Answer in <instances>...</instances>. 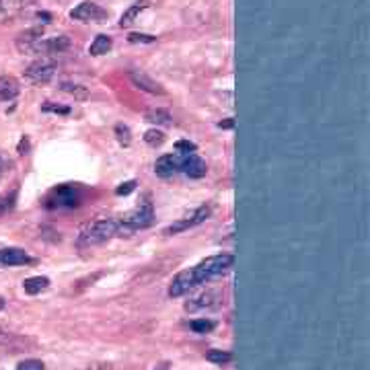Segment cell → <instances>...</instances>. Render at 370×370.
<instances>
[{"label": "cell", "instance_id": "cb8c5ba5", "mask_svg": "<svg viewBox=\"0 0 370 370\" xmlns=\"http://www.w3.org/2000/svg\"><path fill=\"white\" fill-rule=\"evenodd\" d=\"M116 136H118V142H120L122 146H130V144H132V132H130L128 126L118 124V126H116Z\"/></svg>", "mask_w": 370, "mask_h": 370}, {"label": "cell", "instance_id": "7402d4cb", "mask_svg": "<svg viewBox=\"0 0 370 370\" xmlns=\"http://www.w3.org/2000/svg\"><path fill=\"white\" fill-rule=\"evenodd\" d=\"M206 358H208L210 362L218 364V366H224V364H228V362L233 360V354L226 352V349H210Z\"/></svg>", "mask_w": 370, "mask_h": 370}, {"label": "cell", "instance_id": "9a60e30c", "mask_svg": "<svg viewBox=\"0 0 370 370\" xmlns=\"http://www.w3.org/2000/svg\"><path fill=\"white\" fill-rule=\"evenodd\" d=\"M31 257L23 251V249H17V247H11V249H0V265H25L29 263Z\"/></svg>", "mask_w": 370, "mask_h": 370}, {"label": "cell", "instance_id": "603a6c76", "mask_svg": "<svg viewBox=\"0 0 370 370\" xmlns=\"http://www.w3.org/2000/svg\"><path fill=\"white\" fill-rule=\"evenodd\" d=\"M15 202H17V191H11V194H3V196H0V216L9 214V212L15 208Z\"/></svg>", "mask_w": 370, "mask_h": 370}, {"label": "cell", "instance_id": "4fadbf2b", "mask_svg": "<svg viewBox=\"0 0 370 370\" xmlns=\"http://www.w3.org/2000/svg\"><path fill=\"white\" fill-rule=\"evenodd\" d=\"M70 48V40L66 36H56V38H44L40 44V54L46 56H54V54H62Z\"/></svg>", "mask_w": 370, "mask_h": 370}, {"label": "cell", "instance_id": "d6986e66", "mask_svg": "<svg viewBox=\"0 0 370 370\" xmlns=\"http://www.w3.org/2000/svg\"><path fill=\"white\" fill-rule=\"evenodd\" d=\"M148 7V3H136V5H132L124 15H122V19H120V27H130L134 21H136V17L144 11Z\"/></svg>", "mask_w": 370, "mask_h": 370}, {"label": "cell", "instance_id": "44dd1931", "mask_svg": "<svg viewBox=\"0 0 370 370\" xmlns=\"http://www.w3.org/2000/svg\"><path fill=\"white\" fill-rule=\"evenodd\" d=\"M60 89H62L64 93L72 95L75 99H87V97H89V91H87V87H83V85H75V83H62V85H60Z\"/></svg>", "mask_w": 370, "mask_h": 370}, {"label": "cell", "instance_id": "4dcf8cb0", "mask_svg": "<svg viewBox=\"0 0 370 370\" xmlns=\"http://www.w3.org/2000/svg\"><path fill=\"white\" fill-rule=\"evenodd\" d=\"M136 187V181H126L122 187H118V196H128L130 191H134Z\"/></svg>", "mask_w": 370, "mask_h": 370}, {"label": "cell", "instance_id": "277c9868", "mask_svg": "<svg viewBox=\"0 0 370 370\" xmlns=\"http://www.w3.org/2000/svg\"><path fill=\"white\" fill-rule=\"evenodd\" d=\"M210 214H212V208H210V206H200V208H196L189 216H183V218H179L177 222L169 224L163 233H165V235H179V233H185V230H189V228H194V226L206 222V220L210 218Z\"/></svg>", "mask_w": 370, "mask_h": 370}, {"label": "cell", "instance_id": "836d02e7", "mask_svg": "<svg viewBox=\"0 0 370 370\" xmlns=\"http://www.w3.org/2000/svg\"><path fill=\"white\" fill-rule=\"evenodd\" d=\"M233 124H235L233 118H228L226 122H220V128H233Z\"/></svg>", "mask_w": 370, "mask_h": 370}, {"label": "cell", "instance_id": "30bf717a", "mask_svg": "<svg viewBox=\"0 0 370 370\" xmlns=\"http://www.w3.org/2000/svg\"><path fill=\"white\" fill-rule=\"evenodd\" d=\"M31 0H0V23H11L27 11Z\"/></svg>", "mask_w": 370, "mask_h": 370}, {"label": "cell", "instance_id": "5bb4252c", "mask_svg": "<svg viewBox=\"0 0 370 370\" xmlns=\"http://www.w3.org/2000/svg\"><path fill=\"white\" fill-rule=\"evenodd\" d=\"M155 173L163 179L173 177L175 173H179V155H165L155 163Z\"/></svg>", "mask_w": 370, "mask_h": 370}, {"label": "cell", "instance_id": "2e32d148", "mask_svg": "<svg viewBox=\"0 0 370 370\" xmlns=\"http://www.w3.org/2000/svg\"><path fill=\"white\" fill-rule=\"evenodd\" d=\"M19 83L13 77H0V103H9L19 95Z\"/></svg>", "mask_w": 370, "mask_h": 370}, {"label": "cell", "instance_id": "e575fe53", "mask_svg": "<svg viewBox=\"0 0 370 370\" xmlns=\"http://www.w3.org/2000/svg\"><path fill=\"white\" fill-rule=\"evenodd\" d=\"M0 308H5V300L3 298H0Z\"/></svg>", "mask_w": 370, "mask_h": 370}, {"label": "cell", "instance_id": "7c38bea8", "mask_svg": "<svg viewBox=\"0 0 370 370\" xmlns=\"http://www.w3.org/2000/svg\"><path fill=\"white\" fill-rule=\"evenodd\" d=\"M179 173L191 177V179H200L206 175V163L196 157L194 153L191 155H181L179 157Z\"/></svg>", "mask_w": 370, "mask_h": 370}, {"label": "cell", "instance_id": "1f68e13d", "mask_svg": "<svg viewBox=\"0 0 370 370\" xmlns=\"http://www.w3.org/2000/svg\"><path fill=\"white\" fill-rule=\"evenodd\" d=\"M85 370H111L109 364H93V366H87Z\"/></svg>", "mask_w": 370, "mask_h": 370}, {"label": "cell", "instance_id": "d4e9b609", "mask_svg": "<svg viewBox=\"0 0 370 370\" xmlns=\"http://www.w3.org/2000/svg\"><path fill=\"white\" fill-rule=\"evenodd\" d=\"M189 327H191V331H196V333H208V331H212L216 325H214V321H210V319H196V321L189 323Z\"/></svg>", "mask_w": 370, "mask_h": 370}, {"label": "cell", "instance_id": "9c48e42d", "mask_svg": "<svg viewBox=\"0 0 370 370\" xmlns=\"http://www.w3.org/2000/svg\"><path fill=\"white\" fill-rule=\"evenodd\" d=\"M196 286H200V284L196 282L191 267H189V269H183V272H179V274L173 278V282H171V286H169V296H173V298L183 296V294H187L189 290H194Z\"/></svg>", "mask_w": 370, "mask_h": 370}, {"label": "cell", "instance_id": "8992f818", "mask_svg": "<svg viewBox=\"0 0 370 370\" xmlns=\"http://www.w3.org/2000/svg\"><path fill=\"white\" fill-rule=\"evenodd\" d=\"M70 17L83 23H103L107 19V13L95 3H81L77 9L70 11Z\"/></svg>", "mask_w": 370, "mask_h": 370}, {"label": "cell", "instance_id": "83f0119b", "mask_svg": "<svg viewBox=\"0 0 370 370\" xmlns=\"http://www.w3.org/2000/svg\"><path fill=\"white\" fill-rule=\"evenodd\" d=\"M175 148H177L179 153H183V155H191V153L196 150V144L189 142V140H179V142L175 144Z\"/></svg>", "mask_w": 370, "mask_h": 370}, {"label": "cell", "instance_id": "6da1fadb", "mask_svg": "<svg viewBox=\"0 0 370 370\" xmlns=\"http://www.w3.org/2000/svg\"><path fill=\"white\" fill-rule=\"evenodd\" d=\"M114 237H118V220L99 218V220H93L83 226V230L79 233V245L93 247V245H101Z\"/></svg>", "mask_w": 370, "mask_h": 370}, {"label": "cell", "instance_id": "ba28073f", "mask_svg": "<svg viewBox=\"0 0 370 370\" xmlns=\"http://www.w3.org/2000/svg\"><path fill=\"white\" fill-rule=\"evenodd\" d=\"M42 40H44V29L36 27V29H27V31L19 34L15 46L21 54H40Z\"/></svg>", "mask_w": 370, "mask_h": 370}, {"label": "cell", "instance_id": "ac0fdd59", "mask_svg": "<svg viewBox=\"0 0 370 370\" xmlns=\"http://www.w3.org/2000/svg\"><path fill=\"white\" fill-rule=\"evenodd\" d=\"M50 286V280L44 278V276H34V278H27L23 282V290L27 294H40L42 290H46Z\"/></svg>", "mask_w": 370, "mask_h": 370}, {"label": "cell", "instance_id": "7a4b0ae2", "mask_svg": "<svg viewBox=\"0 0 370 370\" xmlns=\"http://www.w3.org/2000/svg\"><path fill=\"white\" fill-rule=\"evenodd\" d=\"M233 263H235V257L230 253H218V255H210L204 261H200L198 265H194L191 272H194L196 282L204 284L218 276H224L233 267Z\"/></svg>", "mask_w": 370, "mask_h": 370}, {"label": "cell", "instance_id": "f1b7e54d", "mask_svg": "<svg viewBox=\"0 0 370 370\" xmlns=\"http://www.w3.org/2000/svg\"><path fill=\"white\" fill-rule=\"evenodd\" d=\"M128 40H130L132 44H153V42H155L153 36H144V34H132Z\"/></svg>", "mask_w": 370, "mask_h": 370}, {"label": "cell", "instance_id": "d6a6232c", "mask_svg": "<svg viewBox=\"0 0 370 370\" xmlns=\"http://www.w3.org/2000/svg\"><path fill=\"white\" fill-rule=\"evenodd\" d=\"M5 173H7V161L0 157V177H3Z\"/></svg>", "mask_w": 370, "mask_h": 370}, {"label": "cell", "instance_id": "3957f363", "mask_svg": "<svg viewBox=\"0 0 370 370\" xmlns=\"http://www.w3.org/2000/svg\"><path fill=\"white\" fill-rule=\"evenodd\" d=\"M153 208L150 204H142L138 208H134L132 212L124 214L120 220H118V237H130L132 233L140 230V228H146L153 224Z\"/></svg>", "mask_w": 370, "mask_h": 370}, {"label": "cell", "instance_id": "f546056e", "mask_svg": "<svg viewBox=\"0 0 370 370\" xmlns=\"http://www.w3.org/2000/svg\"><path fill=\"white\" fill-rule=\"evenodd\" d=\"M44 111H54V114H68L70 109L68 107H60V105H52V101H48L44 107H42Z\"/></svg>", "mask_w": 370, "mask_h": 370}, {"label": "cell", "instance_id": "5b68a950", "mask_svg": "<svg viewBox=\"0 0 370 370\" xmlns=\"http://www.w3.org/2000/svg\"><path fill=\"white\" fill-rule=\"evenodd\" d=\"M56 75H58V64L52 62V60H48V58L38 60V62H34L31 66L25 68V79H27L29 83H34V85H46V83H50Z\"/></svg>", "mask_w": 370, "mask_h": 370}, {"label": "cell", "instance_id": "8fae6325", "mask_svg": "<svg viewBox=\"0 0 370 370\" xmlns=\"http://www.w3.org/2000/svg\"><path fill=\"white\" fill-rule=\"evenodd\" d=\"M128 77H130V81H132V85H134L136 89H140V91H144V93H150V95H159V97H163V95H165L163 85H161V83H157V81H155L153 77H148L146 72L132 70Z\"/></svg>", "mask_w": 370, "mask_h": 370}, {"label": "cell", "instance_id": "ffe728a7", "mask_svg": "<svg viewBox=\"0 0 370 370\" xmlns=\"http://www.w3.org/2000/svg\"><path fill=\"white\" fill-rule=\"evenodd\" d=\"M171 114L169 111H165V109H153V111H148L146 114V122H150V124H157V126H169L171 124Z\"/></svg>", "mask_w": 370, "mask_h": 370}, {"label": "cell", "instance_id": "e0dca14e", "mask_svg": "<svg viewBox=\"0 0 370 370\" xmlns=\"http://www.w3.org/2000/svg\"><path fill=\"white\" fill-rule=\"evenodd\" d=\"M111 46H114V42H111L109 36H97L93 40V44L89 46V54L91 56H103V54H107L111 50Z\"/></svg>", "mask_w": 370, "mask_h": 370}, {"label": "cell", "instance_id": "52a82bcc", "mask_svg": "<svg viewBox=\"0 0 370 370\" xmlns=\"http://www.w3.org/2000/svg\"><path fill=\"white\" fill-rule=\"evenodd\" d=\"M222 296L218 290H206L194 298H189L185 302V310L187 313H202V310H210V308H216L220 304Z\"/></svg>", "mask_w": 370, "mask_h": 370}, {"label": "cell", "instance_id": "484cf974", "mask_svg": "<svg viewBox=\"0 0 370 370\" xmlns=\"http://www.w3.org/2000/svg\"><path fill=\"white\" fill-rule=\"evenodd\" d=\"M144 142L148 144V146H161L163 142H165V134L161 132V130H148L146 134H144Z\"/></svg>", "mask_w": 370, "mask_h": 370}, {"label": "cell", "instance_id": "4316f807", "mask_svg": "<svg viewBox=\"0 0 370 370\" xmlns=\"http://www.w3.org/2000/svg\"><path fill=\"white\" fill-rule=\"evenodd\" d=\"M17 370H46V366L40 360H25L17 366Z\"/></svg>", "mask_w": 370, "mask_h": 370}]
</instances>
